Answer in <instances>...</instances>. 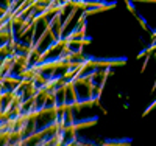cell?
Segmentation results:
<instances>
[{"label": "cell", "mask_w": 156, "mask_h": 146, "mask_svg": "<svg viewBox=\"0 0 156 146\" xmlns=\"http://www.w3.org/2000/svg\"><path fill=\"white\" fill-rule=\"evenodd\" d=\"M134 2H156V0H134Z\"/></svg>", "instance_id": "5b68a950"}, {"label": "cell", "mask_w": 156, "mask_h": 146, "mask_svg": "<svg viewBox=\"0 0 156 146\" xmlns=\"http://www.w3.org/2000/svg\"><path fill=\"white\" fill-rule=\"evenodd\" d=\"M134 16H136V19H137V20L140 22V25H142V28H145V30H148V26H147V20H145L144 17H142L140 14H134Z\"/></svg>", "instance_id": "3957f363"}, {"label": "cell", "mask_w": 156, "mask_h": 146, "mask_svg": "<svg viewBox=\"0 0 156 146\" xmlns=\"http://www.w3.org/2000/svg\"><path fill=\"white\" fill-rule=\"evenodd\" d=\"M131 140H106L105 144H129Z\"/></svg>", "instance_id": "6da1fadb"}, {"label": "cell", "mask_w": 156, "mask_h": 146, "mask_svg": "<svg viewBox=\"0 0 156 146\" xmlns=\"http://www.w3.org/2000/svg\"><path fill=\"white\" fill-rule=\"evenodd\" d=\"M154 106H156V100H154V101H153V103H151V104L148 106V107H147V110L144 112V115H147V114H148V112H150V110H151V109L154 107Z\"/></svg>", "instance_id": "277c9868"}, {"label": "cell", "mask_w": 156, "mask_h": 146, "mask_svg": "<svg viewBox=\"0 0 156 146\" xmlns=\"http://www.w3.org/2000/svg\"><path fill=\"white\" fill-rule=\"evenodd\" d=\"M125 2V5H126V8H128V11H131L133 14H136V8H134V0H123Z\"/></svg>", "instance_id": "7a4b0ae2"}]
</instances>
